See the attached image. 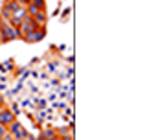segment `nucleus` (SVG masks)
I'll use <instances>...</instances> for the list:
<instances>
[{
	"instance_id": "f257e3e1",
	"label": "nucleus",
	"mask_w": 147,
	"mask_h": 140,
	"mask_svg": "<svg viewBox=\"0 0 147 140\" xmlns=\"http://www.w3.org/2000/svg\"><path fill=\"white\" fill-rule=\"evenodd\" d=\"M46 26H37L35 30H31V31H28V33L22 35V41L24 43H40V41L46 37Z\"/></svg>"
},
{
	"instance_id": "f03ea898",
	"label": "nucleus",
	"mask_w": 147,
	"mask_h": 140,
	"mask_svg": "<svg viewBox=\"0 0 147 140\" xmlns=\"http://www.w3.org/2000/svg\"><path fill=\"white\" fill-rule=\"evenodd\" d=\"M7 131L13 135V138H15V140H22L28 135V129L18 122V120H15V122H11V124L7 125Z\"/></svg>"
},
{
	"instance_id": "7ed1b4c3",
	"label": "nucleus",
	"mask_w": 147,
	"mask_h": 140,
	"mask_svg": "<svg viewBox=\"0 0 147 140\" xmlns=\"http://www.w3.org/2000/svg\"><path fill=\"white\" fill-rule=\"evenodd\" d=\"M17 120V116L9 111V107H6V109H2L0 111V125H4V127H7L11 122H15Z\"/></svg>"
},
{
	"instance_id": "20e7f679",
	"label": "nucleus",
	"mask_w": 147,
	"mask_h": 140,
	"mask_svg": "<svg viewBox=\"0 0 147 140\" xmlns=\"http://www.w3.org/2000/svg\"><path fill=\"white\" fill-rule=\"evenodd\" d=\"M33 20H35L39 26H46V22H48V15H46V9H42V11H37L35 15H33Z\"/></svg>"
},
{
	"instance_id": "39448f33",
	"label": "nucleus",
	"mask_w": 147,
	"mask_h": 140,
	"mask_svg": "<svg viewBox=\"0 0 147 140\" xmlns=\"http://www.w3.org/2000/svg\"><path fill=\"white\" fill-rule=\"evenodd\" d=\"M40 135L46 138V140H57V131H55V127H44L42 131H40Z\"/></svg>"
},
{
	"instance_id": "423d86ee",
	"label": "nucleus",
	"mask_w": 147,
	"mask_h": 140,
	"mask_svg": "<svg viewBox=\"0 0 147 140\" xmlns=\"http://www.w3.org/2000/svg\"><path fill=\"white\" fill-rule=\"evenodd\" d=\"M59 67H61V61H59V59H52V61L46 63V68H48V72H50V74H57Z\"/></svg>"
},
{
	"instance_id": "0eeeda50",
	"label": "nucleus",
	"mask_w": 147,
	"mask_h": 140,
	"mask_svg": "<svg viewBox=\"0 0 147 140\" xmlns=\"http://www.w3.org/2000/svg\"><path fill=\"white\" fill-rule=\"evenodd\" d=\"M20 109H35V101H33V98H24V100L20 101Z\"/></svg>"
},
{
	"instance_id": "6e6552de",
	"label": "nucleus",
	"mask_w": 147,
	"mask_h": 140,
	"mask_svg": "<svg viewBox=\"0 0 147 140\" xmlns=\"http://www.w3.org/2000/svg\"><path fill=\"white\" fill-rule=\"evenodd\" d=\"M4 67H6V70H7V74H11L13 70L17 68V63H15V59H13V57H9V59H6V61H4Z\"/></svg>"
},
{
	"instance_id": "1a4fd4ad",
	"label": "nucleus",
	"mask_w": 147,
	"mask_h": 140,
	"mask_svg": "<svg viewBox=\"0 0 147 140\" xmlns=\"http://www.w3.org/2000/svg\"><path fill=\"white\" fill-rule=\"evenodd\" d=\"M66 105H68L66 101H59V100L52 101V109H53V111H59V113H63V111H64V107H66Z\"/></svg>"
},
{
	"instance_id": "9d476101",
	"label": "nucleus",
	"mask_w": 147,
	"mask_h": 140,
	"mask_svg": "<svg viewBox=\"0 0 147 140\" xmlns=\"http://www.w3.org/2000/svg\"><path fill=\"white\" fill-rule=\"evenodd\" d=\"M9 111H11L15 116H18V114L22 113V109H20V105H18V101H13V103L9 105Z\"/></svg>"
},
{
	"instance_id": "9b49d317",
	"label": "nucleus",
	"mask_w": 147,
	"mask_h": 140,
	"mask_svg": "<svg viewBox=\"0 0 147 140\" xmlns=\"http://www.w3.org/2000/svg\"><path fill=\"white\" fill-rule=\"evenodd\" d=\"M48 83H50V87H52V88H59V87L63 85L59 77H50V79H48Z\"/></svg>"
},
{
	"instance_id": "f8f14e48",
	"label": "nucleus",
	"mask_w": 147,
	"mask_h": 140,
	"mask_svg": "<svg viewBox=\"0 0 147 140\" xmlns=\"http://www.w3.org/2000/svg\"><path fill=\"white\" fill-rule=\"evenodd\" d=\"M31 4L37 9H46V0H31Z\"/></svg>"
},
{
	"instance_id": "ddd939ff",
	"label": "nucleus",
	"mask_w": 147,
	"mask_h": 140,
	"mask_svg": "<svg viewBox=\"0 0 147 140\" xmlns=\"http://www.w3.org/2000/svg\"><path fill=\"white\" fill-rule=\"evenodd\" d=\"M46 100H48V101H55V100H57V88H52V92L48 94Z\"/></svg>"
},
{
	"instance_id": "4468645a",
	"label": "nucleus",
	"mask_w": 147,
	"mask_h": 140,
	"mask_svg": "<svg viewBox=\"0 0 147 140\" xmlns=\"http://www.w3.org/2000/svg\"><path fill=\"white\" fill-rule=\"evenodd\" d=\"M61 9H63V2H57V7H55L53 11H52V15H50V17H57V15H59V11H61Z\"/></svg>"
},
{
	"instance_id": "2eb2a0df",
	"label": "nucleus",
	"mask_w": 147,
	"mask_h": 140,
	"mask_svg": "<svg viewBox=\"0 0 147 140\" xmlns=\"http://www.w3.org/2000/svg\"><path fill=\"white\" fill-rule=\"evenodd\" d=\"M50 77H52V74H50V72H40V74H39V77H37V79H42V81H48Z\"/></svg>"
},
{
	"instance_id": "dca6fc26",
	"label": "nucleus",
	"mask_w": 147,
	"mask_h": 140,
	"mask_svg": "<svg viewBox=\"0 0 147 140\" xmlns=\"http://www.w3.org/2000/svg\"><path fill=\"white\" fill-rule=\"evenodd\" d=\"M39 61H40V57H33L30 63L26 65V67H28V68H31V67H35V65H39Z\"/></svg>"
},
{
	"instance_id": "f3484780",
	"label": "nucleus",
	"mask_w": 147,
	"mask_h": 140,
	"mask_svg": "<svg viewBox=\"0 0 147 140\" xmlns=\"http://www.w3.org/2000/svg\"><path fill=\"white\" fill-rule=\"evenodd\" d=\"M70 13H72V9H70V7L63 9V20H68V17H70Z\"/></svg>"
},
{
	"instance_id": "a211bd4d",
	"label": "nucleus",
	"mask_w": 147,
	"mask_h": 140,
	"mask_svg": "<svg viewBox=\"0 0 147 140\" xmlns=\"http://www.w3.org/2000/svg\"><path fill=\"white\" fill-rule=\"evenodd\" d=\"M64 114H66V116H74V109H72L70 105H66V107H64Z\"/></svg>"
},
{
	"instance_id": "6ab92c4d",
	"label": "nucleus",
	"mask_w": 147,
	"mask_h": 140,
	"mask_svg": "<svg viewBox=\"0 0 147 140\" xmlns=\"http://www.w3.org/2000/svg\"><path fill=\"white\" fill-rule=\"evenodd\" d=\"M7 81H9L7 74H0V83H7Z\"/></svg>"
},
{
	"instance_id": "aec40b11",
	"label": "nucleus",
	"mask_w": 147,
	"mask_h": 140,
	"mask_svg": "<svg viewBox=\"0 0 147 140\" xmlns=\"http://www.w3.org/2000/svg\"><path fill=\"white\" fill-rule=\"evenodd\" d=\"M66 48H68L66 44H59V46H55L53 50H57V52H64V50H66Z\"/></svg>"
},
{
	"instance_id": "412c9836",
	"label": "nucleus",
	"mask_w": 147,
	"mask_h": 140,
	"mask_svg": "<svg viewBox=\"0 0 147 140\" xmlns=\"http://www.w3.org/2000/svg\"><path fill=\"white\" fill-rule=\"evenodd\" d=\"M59 140H74V135H64V137H59Z\"/></svg>"
},
{
	"instance_id": "4be33fe9",
	"label": "nucleus",
	"mask_w": 147,
	"mask_h": 140,
	"mask_svg": "<svg viewBox=\"0 0 147 140\" xmlns=\"http://www.w3.org/2000/svg\"><path fill=\"white\" fill-rule=\"evenodd\" d=\"M7 90V83H0V92H6Z\"/></svg>"
},
{
	"instance_id": "5701e85b",
	"label": "nucleus",
	"mask_w": 147,
	"mask_h": 140,
	"mask_svg": "<svg viewBox=\"0 0 147 140\" xmlns=\"http://www.w3.org/2000/svg\"><path fill=\"white\" fill-rule=\"evenodd\" d=\"M74 61H76V59H74V55H68V57H66V63L68 65H74Z\"/></svg>"
},
{
	"instance_id": "b1692460",
	"label": "nucleus",
	"mask_w": 147,
	"mask_h": 140,
	"mask_svg": "<svg viewBox=\"0 0 147 140\" xmlns=\"http://www.w3.org/2000/svg\"><path fill=\"white\" fill-rule=\"evenodd\" d=\"M17 2H18V4H20V6H28V4H30V2H31V0H17Z\"/></svg>"
},
{
	"instance_id": "393cba45",
	"label": "nucleus",
	"mask_w": 147,
	"mask_h": 140,
	"mask_svg": "<svg viewBox=\"0 0 147 140\" xmlns=\"http://www.w3.org/2000/svg\"><path fill=\"white\" fill-rule=\"evenodd\" d=\"M0 74H7V70H6V67H4V63H0Z\"/></svg>"
},
{
	"instance_id": "a878e982",
	"label": "nucleus",
	"mask_w": 147,
	"mask_h": 140,
	"mask_svg": "<svg viewBox=\"0 0 147 140\" xmlns=\"http://www.w3.org/2000/svg\"><path fill=\"white\" fill-rule=\"evenodd\" d=\"M4 133H7V127H4V125H0V137H2Z\"/></svg>"
},
{
	"instance_id": "bb28decb",
	"label": "nucleus",
	"mask_w": 147,
	"mask_h": 140,
	"mask_svg": "<svg viewBox=\"0 0 147 140\" xmlns=\"http://www.w3.org/2000/svg\"><path fill=\"white\" fill-rule=\"evenodd\" d=\"M0 103H6V96H4L2 92H0Z\"/></svg>"
},
{
	"instance_id": "cd10ccee",
	"label": "nucleus",
	"mask_w": 147,
	"mask_h": 140,
	"mask_svg": "<svg viewBox=\"0 0 147 140\" xmlns=\"http://www.w3.org/2000/svg\"><path fill=\"white\" fill-rule=\"evenodd\" d=\"M35 140H46V138L42 137V135H37V137H35Z\"/></svg>"
},
{
	"instance_id": "c85d7f7f",
	"label": "nucleus",
	"mask_w": 147,
	"mask_h": 140,
	"mask_svg": "<svg viewBox=\"0 0 147 140\" xmlns=\"http://www.w3.org/2000/svg\"><path fill=\"white\" fill-rule=\"evenodd\" d=\"M4 2H9V0H4Z\"/></svg>"
},
{
	"instance_id": "c756f323",
	"label": "nucleus",
	"mask_w": 147,
	"mask_h": 140,
	"mask_svg": "<svg viewBox=\"0 0 147 140\" xmlns=\"http://www.w3.org/2000/svg\"><path fill=\"white\" fill-rule=\"evenodd\" d=\"M57 140H59V138H57Z\"/></svg>"
}]
</instances>
